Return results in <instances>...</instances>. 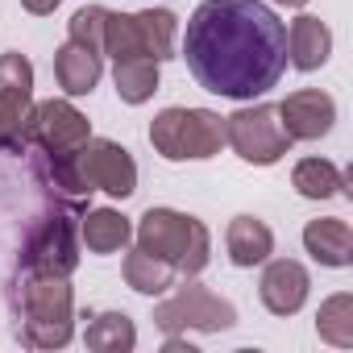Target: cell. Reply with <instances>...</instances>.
<instances>
[{"label": "cell", "instance_id": "cell-1", "mask_svg": "<svg viewBox=\"0 0 353 353\" xmlns=\"http://www.w3.org/2000/svg\"><path fill=\"white\" fill-rule=\"evenodd\" d=\"M183 59L204 92L254 100L287 71V26L262 0H204L188 21Z\"/></svg>", "mask_w": 353, "mask_h": 353}, {"label": "cell", "instance_id": "cell-2", "mask_svg": "<svg viewBox=\"0 0 353 353\" xmlns=\"http://www.w3.org/2000/svg\"><path fill=\"white\" fill-rule=\"evenodd\" d=\"M9 307H13V332L30 349H63L71 341V320H75V299L63 274H34L17 270L9 287Z\"/></svg>", "mask_w": 353, "mask_h": 353}, {"label": "cell", "instance_id": "cell-3", "mask_svg": "<svg viewBox=\"0 0 353 353\" xmlns=\"http://www.w3.org/2000/svg\"><path fill=\"white\" fill-rule=\"evenodd\" d=\"M137 245L162 258L166 266H174V274H188V279H196L212 258V237L204 221L174 212V208H150L137 225Z\"/></svg>", "mask_w": 353, "mask_h": 353}, {"label": "cell", "instance_id": "cell-4", "mask_svg": "<svg viewBox=\"0 0 353 353\" xmlns=\"http://www.w3.org/2000/svg\"><path fill=\"white\" fill-rule=\"evenodd\" d=\"M79 204H54L42 216H34L26 241H21V266L17 270H34V274H71L79 266Z\"/></svg>", "mask_w": 353, "mask_h": 353}, {"label": "cell", "instance_id": "cell-5", "mask_svg": "<svg viewBox=\"0 0 353 353\" xmlns=\"http://www.w3.org/2000/svg\"><path fill=\"white\" fill-rule=\"evenodd\" d=\"M150 145L166 162L212 158L225 145V117L208 108H162L150 125Z\"/></svg>", "mask_w": 353, "mask_h": 353}, {"label": "cell", "instance_id": "cell-6", "mask_svg": "<svg viewBox=\"0 0 353 353\" xmlns=\"http://www.w3.org/2000/svg\"><path fill=\"white\" fill-rule=\"evenodd\" d=\"M174 34H179V21H174V13H166V9L108 13L100 54H108L112 63H129V59L166 63V59H174Z\"/></svg>", "mask_w": 353, "mask_h": 353}, {"label": "cell", "instance_id": "cell-7", "mask_svg": "<svg viewBox=\"0 0 353 353\" xmlns=\"http://www.w3.org/2000/svg\"><path fill=\"white\" fill-rule=\"evenodd\" d=\"M30 117H34V67L26 54H0V154L30 150Z\"/></svg>", "mask_w": 353, "mask_h": 353}, {"label": "cell", "instance_id": "cell-8", "mask_svg": "<svg viewBox=\"0 0 353 353\" xmlns=\"http://www.w3.org/2000/svg\"><path fill=\"white\" fill-rule=\"evenodd\" d=\"M225 141L254 166H274L291 150V137L274 104H254V108H237L233 117H225Z\"/></svg>", "mask_w": 353, "mask_h": 353}, {"label": "cell", "instance_id": "cell-9", "mask_svg": "<svg viewBox=\"0 0 353 353\" xmlns=\"http://www.w3.org/2000/svg\"><path fill=\"white\" fill-rule=\"evenodd\" d=\"M154 324L162 332H188V328H200V332H221V328H233L237 324V307L221 295H212L208 287L200 283H183L166 303L154 307Z\"/></svg>", "mask_w": 353, "mask_h": 353}, {"label": "cell", "instance_id": "cell-10", "mask_svg": "<svg viewBox=\"0 0 353 353\" xmlns=\"http://www.w3.org/2000/svg\"><path fill=\"white\" fill-rule=\"evenodd\" d=\"M88 137H92V125L75 104L46 100L30 117V150L26 154H42L50 162H71Z\"/></svg>", "mask_w": 353, "mask_h": 353}, {"label": "cell", "instance_id": "cell-11", "mask_svg": "<svg viewBox=\"0 0 353 353\" xmlns=\"http://www.w3.org/2000/svg\"><path fill=\"white\" fill-rule=\"evenodd\" d=\"M75 174L88 192H108L117 200L137 192V162L125 145L108 137H88L75 154Z\"/></svg>", "mask_w": 353, "mask_h": 353}, {"label": "cell", "instance_id": "cell-12", "mask_svg": "<svg viewBox=\"0 0 353 353\" xmlns=\"http://www.w3.org/2000/svg\"><path fill=\"white\" fill-rule=\"evenodd\" d=\"M279 121H283V129H287L291 141H316V137H324V133L332 129L336 104H332V96H324V92H316V88L291 92V96L279 104Z\"/></svg>", "mask_w": 353, "mask_h": 353}, {"label": "cell", "instance_id": "cell-13", "mask_svg": "<svg viewBox=\"0 0 353 353\" xmlns=\"http://www.w3.org/2000/svg\"><path fill=\"white\" fill-rule=\"evenodd\" d=\"M307 287H312L307 270H303L299 262H291V258H279V262L266 266L258 291H262V303H266L274 316H295V312L303 307V299H307Z\"/></svg>", "mask_w": 353, "mask_h": 353}, {"label": "cell", "instance_id": "cell-14", "mask_svg": "<svg viewBox=\"0 0 353 353\" xmlns=\"http://www.w3.org/2000/svg\"><path fill=\"white\" fill-rule=\"evenodd\" d=\"M328 50H332V34L320 17H295L291 30H287V59L299 67V71H316L328 63Z\"/></svg>", "mask_w": 353, "mask_h": 353}, {"label": "cell", "instance_id": "cell-15", "mask_svg": "<svg viewBox=\"0 0 353 353\" xmlns=\"http://www.w3.org/2000/svg\"><path fill=\"white\" fill-rule=\"evenodd\" d=\"M100 59H104V54H96V50H88V46H79V42L59 46V54H54L59 88H63L67 96H88V92L100 83V71H104Z\"/></svg>", "mask_w": 353, "mask_h": 353}, {"label": "cell", "instance_id": "cell-16", "mask_svg": "<svg viewBox=\"0 0 353 353\" xmlns=\"http://www.w3.org/2000/svg\"><path fill=\"white\" fill-rule=\"evenodd\" d=\"M303 245L320 266H349L353 262V229L341 216H324L312 221L303 229Z\"/></svg>", "mask_w": 353, "mask_h": 353}, {"label": "cell", "instance_id": "cell-17", "mask_svg": "<svg viewBox=\"0 0 353 353\" xmlns=\"http://www.w3.org/2000/svg\"><path fill=\"white\" fill-rule=\"evenodd\" d=\"M225 245H229L233 266H262L274 254V233L258 216H237L225 233Z\"/></svg>", "mask_w": 353, "mask_h": 353}, {"label": "cell", "instance_id": "cell-18", "mask_svg": "<svg viewBox=\"0 0 353 353\" xmlns=\"http://www.w3.org/2000/svg\"><path fill=\"white\" fill-rule=\"evenodd\" d=\"M79 237H83V245H88L92 254H117V250L129 245L133 225H129V216H121L117 208H96V212L83 216Z\"/></svg>", "mask_w": 353, "mask_h": 353}, {"label": "cell", "instance_id": "cell-19", "mask_svg": "<svg viewBox=\"0 0 353 353\" xmlns=\"http://www.w3.org/2000/svg\"><path fill=\"white\" fill-rule=\"evenodd\" d=\"M83 341L96 353H129L137 345V328L125 312H100V316H88Z\"/></svg>", "mask_w": 353, "mask_h": 353}, {"label": "cell", "instance_id": "cell-20", "mask_svg": "<svg viewBox=\"0 0 353 353\" xmlns=\"http://www.w3.org/2000/svg\"><path fill=\"white\" fill-rule=\"evenodd\" d=\"M291 183H295V192L303 200H328V196H341V188H345L341 170L328 158H303V162H295Z\"/></svg>", "mask_w": 353, "mask_h": 353}, {"label": "cell", "instance_id": "cell-21", "mask_svg": "<svg viewBox=\"0 0 353 353\" xmlns=\"http://www.w3.org/2000/svg\"><path fill=\"white\" fill-rule=\"evenodd\" d=\"M125 283L137 291V295H162L174 287V266H166L162 258L145 254L141 245L125 258Z\"/></svg>", "mask_w": 353, "mask_h": 353}, {"label": "cell", "instance_id": "cell-22", "mask_svg": "<svg viewBox=\"0 0 353 353\" xmlns=\"http://www.w3.org/2000/svg\"><path fill=\"white\" fill-rule=\"evenodd\" d=\"M112 79H117V96L125 104H145L158 92V63H150V59L112 63Z\"/></svg>", "mask_w": 353, "mask_h": 353}, {"label": "cell", "instance_id": "cell-23", "mask_svg": "<svg viewBox=\"0 0 353 353\" xmlns=\"http://www.w3.org/2000/svg\"><path fill=\"white\" fill-rule=\"evenodd\" d=\"M316 332H320L328 345H336V349H349V345H353V295H349V291H341V295H332V299L320 303Z\"/></svg>", "mask_w": 353, "mask_h": 353}, {"label": "cell", "instance_id": "cell-24", "mask_svg": "<svg viewBox=\"0 0 353 353\" xmlns=\"http://www.w3.org/2000/svg\"><path fill=\"white\" fill-rule=\"evenodd\" d=\"M104 21H108V9H100V5H88V9H79L75 17H71V42H79V46H88V50H104Z\"/></svg>", "mask_w": 353, "mask_h": 353}, {"label": "cell", "instance_id": "cell-25", "mask_svg": "<svg viewBox=\"0 0 353 353\" xmlns=\"http://www.w3.org/2000/svg\"><path fill=\"white\" fill-rule=\"evenodd\" d=\"M21 5L30 9V13H38V17H46V13H54L63 0H21Z\"/></svg>", "mask_w": 353, "mask_h": 353}, {"label": "cell", "instance_id": "cell-26", "mask_svg": "<svg viewBox=\"0 0 353 353\" xmlns=\"http://www.w3.org/2000/svg\"><path fill=\"white\" fill-rule=\"evenodd\" d=\"M274 5H287V9H299V5H307V0H274Z\"/></svg>", "mask_w": 353, "mask_h": 353}]
</instances>
